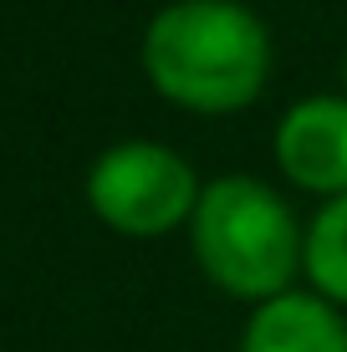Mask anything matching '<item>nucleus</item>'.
I'll list each match as a JSON object with an SVG mask.
<instances>
[{
  "label": "nucleus",
  "mask_w": 347,
  "mask_h": 352,
  "mask_svg": "<svg viewBox=\"0 0 347 352\" xmlns=\"http://www.w3.org/2000/svg\"><path fill=\"white\" fill-rule=\"evenodd\" d=\"M143 77L189 113H240L271 77V31L240 0H174L143 31Z\"/></svg>",
  "instance_id": "f257e3e1"
},
{
  "label": "nucleus",
  "mask_w": 347,
  "mask_h": 352,
  "mask_svg": "<svg viewBox=\"0 0 347 352\" xmlns=\"http://www.w3.org/2000/svg\"><path fill=\"white\" fill-rule=\"evenodd\" d=\"M189 245H194L199 271L220 291L271 301L302 271L306 230L296 225L291 204L256 174H220L199 189Z\"/></svg>",
  "instance_id": "f03ea898"
},
{
  "label": "nucleus",
  "mask_w": 347,
  "mask_h": 352,
  "mask_svg": "<svg viewBox=\"0 0 347 352\" xmlns=\"http://www.w3.org/2000/svg\"><path fill=\"white\" fill-rule=\"evenodd\" d=\"M199 179L174 148L148 138H128L102 148L87 168V204L102 225L117 235H169L174 225L194 220L199 204Z\"/></svg>",
  "instance_id": "7ed1b4c3"
},
{
  "label": "nucleus",
  "mask_w": 347,
  "mask_h": 352,
  "mask_svg": "<svg viewBox=\"0 0 347 352\" xmlns=\"http://www.w3.org/2000/svg\"><path fill=\"white\" fill-rule=\"evenodd\" d=\"M276 168L296 189L342 199L347 194V92L296 97L276 123Z\"/></svg>",
  "instance_id": "20e7f679"
},
{
  "label": "nucleus",
  "mask_w": 347,
  "mask_h": 352,
  "mask_svg": "<svg viewBox=\"0 0 347 352\" xmlns=\"http://www.w3.org/2000/svg\"><path fill=\"white\" fill-rule=\"evenodd\" d=\"M240 352H347V317L317 291H281L245 317Z\"/></svg>",
  "instance_id": "39448f33"
},
{
  "label": "nucleus",
  "mask_w": 347,
  "mask_h": 352,
  "mask_svg": "<svg viewBox=\"0 0 347 352\" xmlns=\"http://www.w3.org/2000/svg\"><path fill=\"white\" fill-rule=\"evenodd\" d=\"M302 271L317 296H327L332 307H347V194L322 199V210L306 220Z\"/></svg>",
  "instance_id": "423d86ee"
},
{
  "label": "nucleus",
  "mask_w": 347,
  "mask_h": 352,
  "mask_svg": "<svg viewBox=\"0 0 347 352\" xmlns=\"http://www.w3.org/2000/svg\"><path fill=\"white\" fill-rule=\"evenodd\" d=\"M342 87H347V52H342Z\"/></svg>",
  "instance_id": "0eeeda50"
}]
</instances>
